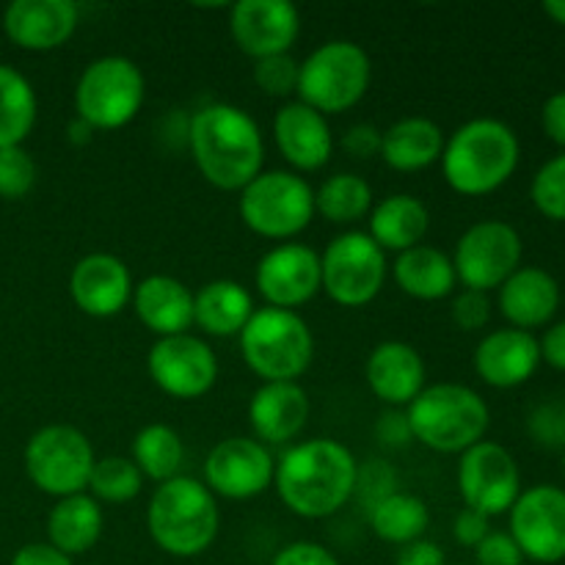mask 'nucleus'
Masks as SVG:
<instances>
[{
	"mask_svg": "<svg viewBox=\"0 0 565 565\" xmlns=\"http://www.w3.org/2000/svg\"><path fill=\"white\" fill-rule=\"evenodd\" d=\"M356 458L334 439H309L281 452L274 486L287 511L301 519H326L353 500Z\"/></svg>",
	"mask_w": 565,
	"mask_h": 565,
	"instance_id": "f257e3e1",
	"label": "nucleus"
},
{
	"mask_svg": "<svg viewBox=\"0 0 565 565\" xmlns=\"http://www.w3.org/2000/svg\"><path fill=\"white\" fill-rule=\"evenodd\" d=\"M188 141L199 174L218 191H243L263 174V132L237 105L210 103L199 108L188 127Z\"/></svg>",
	"mask_w": 565,
	"mask_h": 565,
	"instance_id": "f03ea898",
	"label": "nucleus"
},
{
	"mask_svg": "<svg viewBox=\"0 0 565 565\" xmlns=\"http://www.w3.org/2000/svg\"><path fill=\"white\" fill-rule=\"evenodd\" d=\"M522 147L513 132L500 119H472L458 127L445 141L441 152V174L447 185L461 196H486L505 185L519 169Z\"/></svg>",
	"mask_w": 565,
	"mask_h": 565,
	"instance_id": "7ed1b4c3",
	"label": "nucleus"
},
{
	"mask_svg": "<svg viewBox=\"0 0 565 565\" xmlns=\"http://www.w3.org/2000/svg\"><path fill=\"white\" fill-rule=\"evenodd\" d=\"M218 502L204 483L171 478L154 489L147 527L154 544L171 557H199L218 539Z\"/></svg>",
	"mask_w": 565,
	"mask_h": 565,
	"instance_id": "20e7f679",
	"label": "nucleus"
},
{
	"mask_svg": "<svg viewBox=\"0 0 565 565\" xmlns=\"http://www.w3.org/2000/svg\"><path fill=\"white\" fill-rule=\"evenodd\" d=\"M406 417L419 445L445 456H456L483 441L491 414L478 392L445 381V384L425 386L408 406Z\"/></svg>",
	"mask_w": 565,
	"mask_h": 565,
	"instance_id": "39448f33",
	"label": "nucleus"
},
{
	"mask_svg": "<svg viewBox=\"0 0 565 565\" xmlns=\"http://www.w3.org/2000/svg\"><path fill=\"white\" fill-rule=\"evenodd\" d=\"M241 353L265 384L298 381L312 364L315 337L298 312L263 307L241 331Z\"/></svg>",
	"mask_w": 565,
	"mask_h": 565,
	"instance_id": "423d86ee",
	"label": "nucleus"
},
{
	"mask_svg": "<svg viewBox=\"0 0 565 565\" xmlns=\"http://www.w3.org/2000/svg\"><path fill=\"white\" fill-rule=\"evenodd\" d=\"M373 64L362 44L334 39L320 44L298 66V103L318 114L334 116L351 110L367 94Z\"/></svg>",
	"mask_w": 565,
	"mask_h": 565,
	"instance_id": "0eeeda50",
	"label": "nucleus"
},
{
	"mask_svg": "<svg viewBox=\"0 0 565 565\" xmlns=\"http://www.w3.org/2000/svg\"><path fill=\"white\" fill-rule=\"evenodd\" d=\"M147 97V81L136 61L103 55L77 77L75 114L92 130H119L130 125Z\"/></svg>",
	"mask_w": 565,
	"mask_h": 565,
	"instance_id": "6e6552de",
	"label": "nucleus"
},
{
	"mask_svg": "<svg viewBox=\"0 0 565 565\" xmlns=\"http://www.w3.org/2000/svg\"><path fill=\"white\" fill-rule=\"evenodd\" d=\"M241 218L254 235L290 241L315 218V191L292 171H263L241 191Z\"/></svg>",
	"mask_w": 565,
	"mask_h": 565,
	"instance_id": "1a4fd4ad",
	"label": "nucleus"
},
{
	"mask_svg": "<svg viewBox=\"0 0 565 565\" xmlns=\"http://www.w3.org/2000/svg\"><path fill=\"white\" fill-rule=\"evenodd\" d=\"M386 252L367 232H342L320 257V290L345 309L367 307L386 281Z\"/></svg>",
	"mask_w": 565,
	"mask_h": 565,
	"instance_id": "9d476101",
	"label": "nucleus"
},
{
	"mask_svg": "<svg viewBox=\"0 0 565 565\" xmlns=\"http://www.w3.org/2000/svg\"><path fill=\"white\" fill-rule=\"evenodd\" d=\"M92 441L72 425H47L25 447V472L39 491L50 497H75L88 489L94 469Z\"/></svg>",
	"mask_w": 565,
	"mask_h": 565,
	"instance_id": "9b49d317",
	"label": "nucleus"
},
{
	"mask_svg": "<svg viewBox=\"0 0 565 565\" xmlns=\"http://www.w3.org/2000/svg\"><path fill=\"white\" fill-rule=\"evenodd\" d=\"M522 235L505 221H478L458 241L452 268L463 290H500L522 268Z\"/></svg>",
	"mask_w": 565,
	"mask_h": 565,
	"instance_id": "f8f14e48",
	"label": "nucleus"
},
{
	"mask_svg": "<svg viewBox=\"0 0 565 565\" xmlns=\"http://www.w3.org/2000/svg\"><path fill=\"white\" fill-rule=\"evenodd\" d=\"M458 491L469 511H478L489 519L508 513L522 494L516 458L497 441H478L461 452Z\"/></svg>",
	"mask_w": 565,
	"mask_h": 565,
	"instance_id": "ddd939ff",
	"label": "nucleus"
},
{
	"mask_svg": "<svg viewBox=\"0 0 565 565\" xmlns=\"http://www.w3.org/2000/svg\"><path fill=\"white\" fill-rule=\"evenodd\" d=\"M147 370L160 392L174 401H196L215 386L218 359L213 348L193 334L163 337L149 348Z\"/></svg>",
	"mask_w": 565,
	"mask_h": 565,
	"instance_id": "4468645a",
	"label": "nucleus"
},
{
	"mask_svg": "<svg viewBox=\"0 0 565 565\" xmlns=\"http://www.w3.org/2000/svg\"><path fill=\"white\" fill-rule=\"evenodd\" d=\"M511 539L527 561L555 565L565 561V491L533 486L522 491L511 511Z\"/></svg>",
	"mask_w": 565,
	"mask_h": 565,
	"instance_id": "2eb2a0df",
	"label": "nucleus"
},
{
	"mask_svg": "<svg viewBox=\"0 0 565 565\" xmlns=\"http://www.w3.org/2000/svg\"><path fill=\"white\" fill-rule=\"evenodd\" d=\"M276 461L268 447L248 436L218 441L204 461V486L226 500H252L274 483Z\"/></svg>",
	"mask_w": 565,
	"mask_h": 565,
	"instance_id": "dca6fc26",
	"label": "nucleus"
},
{
	"mask_svg": "<svg viewBox=\"0 0 565 565\" xmlns=\"http://www.w3.org/2000/svg\"><path fill=\"white\" fill-rule=\"evenodd\" d=\"M254 281L268 307L296 312L298 307L312 301L323 287L320 254L303 243H279L259 259Z\"/></svg>",
	"mask_w": 565,
	"mask_h": 565,
	"instance_id": "f3484780",
	"label": "nucleus"
},
{
	"mask_svg": "<svg viewBox=\"0 0 565 565\" xmlns=\"http://www.w3.org/2000/svg\"><path fill=\"white\" fill-rule=\"evenodd\" d=\"M230 33L254 61L285 55L301 33V14L290 0H241L230 6Z\"/></svg>",
	"mask_w": 565,
	"mask_h": 565,
	"instance_id": "a211bd4d",
	"label": "nucleus"
},
{
	"mask_svg": "<svg viewBox=\"0 0 565 565\" xmlns=\"http://www.w3.org/2000/svg\"><path fill=\"white\" fill-rule=\"evenodd\" d=\"M132 290L130 268L114 254H86L72 268V301L88 318H116L132 301Z\"/></svg>",
	"mask_w": 565,
	"mask_h": 565,
	"instance_id": "6ab92c4d",
	"label": "nucleus"
},
{
	"mask_svg": "<svg viewBox=\"0 0 565 565\" xmlns=\"http://www.w3.org/2000/svg\"><path fill=\"white\" fill-rule=\"evenodd\" d=\"M81 9L72 0H14L3 11V31L17 47L47 53L75 33Z\"/></svg>",
	"mask_w": 565,
	"mask_h": 565,
	"instance_id": "aec40b11",
	"label": "nucleus"
},
{
	"mask_svg": "<svg viewBox=\"0 0 565 565\" xmlns=\"http://www.w3.org/2000/svg\"><path fill=\"white\" fill-rule=\"evenodd\" d=\"M541 364V348L530 331H491L475 348V373L494 390L527 384Z\"/></svg>",
	"mask_w": 565,
	"mask_h": 565,
	"instance_id": "412c9836",
	"label": "nucleus"
},
{
	"mask_svg": "<svg viewBox=\"0 0 565 565\" xmlns=\"http://www.w3.org/2000/svg\"><path fill=\"white\" fill-rule=\"evenodd\" d=\"M274 138L279 152L298 171L323 169L334 152L329 119L303 103H287L274 116Z\"/></svg>",
	"mask_w": 565,
	"mask_h": 565,
	"instance_id": "4be33fe9",
	"label": "nucleus"
},
{
	"mask_svg": "<svg viewBox=\"0 0 565 565\" xmlns=\"http://www.w3.org/2000/svg\"><path fill=\"white\" fill-rule=\"evenodd\" d=\"M309 419V397L298 381L263 384L248 403V423L263 445H290Z\"/></svg>",
	"mask_w": 565,
	"mask_h": 565,
	"instance_id": "5701e85b",
	"label": "nucleus"
},
{
	"mask_svg": "<svg viewBox=\"0 0 565 565\" xmlns=\"http://www.w3.org/2000/svg\"><path fill=\"white\" fill-rule=\"evenodd\" d=\"M364 379L373 395L386 406H412L414 397L425 390V362L408 342L386 340L370 353Z\"/></svg>",
	"mask_w": 565,
	"mask_h": 565,
	"instance_id": "b1692460",
	"label": "nucleus"
},
{
	"mask_svg": "<svg viewBox=\"0 0 565 565\" xmlns=\"http://www.w3.org/2000/svg\"><path fill=\"white\" fill-rule=\"evenodd\" d=\"M557 307H561V285L544 268H519L500 287V312L511 329H541L555 318Z\"/></svg>",
	"mask_w": 565,
	"mask_h": 565,
	"instance_id": "393cba45",
	"label": "nucleus"
},
{
	"mask_svg": "<svg viewBox=\"0 0 565 565\" xmlns=\"http://www.w3.org/2000/svg\"><path fill=\"white\" fill-rule=\"evenodd\" d=\"M132 309L158 340L188 334L193 326V292L174 276H147L132 290Z\"/></svg>",
	"mask_w": 565,
	"mask_h": 565,
	"instance_id": "a878e982",
	"label": "nucleus"
},
{
	"mask_svg": "<svg viewBox=\"0 0 565 565\" xmlns=\"http://www.w3.org/2000/svg\"><path fill=\"white\" fill-rule=\"evenodd\" d=\"M445 132L425 116H406L381 130V160L395 171H423L441 160Z\"/></svg>",
	"mask_w": 565,
	"mask_h": 565,
	"instance_id": "bb28decb",
	"label": "nucleus"
},
{
	"mask_svg": "<svg viewBox=\"0 0 565 565\" xmlns=\"http://www.w3.org/2000/svg\"><path fill=\"white\" fill-rule=\"evenodd\" d=\"M428 226L430 213L423 199L412 196V193H392V196L373 204V210H370L367 235L384 252L403 254L414 246H423V237L428 235Z\"/></svg>",
	"mask_w": 565,
	"mask_h": 565,
	"instance_id": "cd10ccee",
	"label": "nucleus"
},
{
	"mask_svg": "<svg viewBox=\"0 0 565 565\" xmlns=\"http://www.w3.org/2000/svg\"><path fill=\"white\" fill-rule=\"evenodd\" d=\"M254 309L252 292L232 279L207 281L193 296V323L210 337H241L246 323L252 320Z\"/></svg>",
	"mask_w": 565,
	"mask_h": 565,
	"instance_id": "c85d7f7f",
	"label": "nucleus"
},
{
	"mask_svg": "<svg viewBox=\"0 0 565 565\" xmlns=\"http://www.w3.org/2000/svg\"><path fill=\"white\" fill-rule=\"evenodd\" d=\"M105 516L103 508L94 497L75 494L55 502L47 516V539L50 546L64 552L66 557L86 555L103 539Z\"/></svg>",
	"mask_w": 565,
	"mask_h": 565,
	"instance_id": "c756f323",
	"label": "nucleus"
},
{
	"mask_svg": "<svg viewBox=\"0 0 565 565\" xmlns=\"http://www.w3.org/2000/svg\"><path fill=\"white\" fill-rule=\"evenodd\" d=\"M392 276L397 287L417 301H441L452 296L458 285L452 259L434 246H414L397 254Z\"/></svg>",
	"mask_w": 565,
	"mask_h": 565,
	"instance_id": "7c9ffc66",
	"label": "nucleus"
},
{
	"mask_svg": "<svg viewBox=\"0 0 565 565\" xmlns=\"http://www.w3.org/2000/svg\"><path fill=\"white\" fill-rule=\"evenodd\" d=\"M36 114L39 99L28 77L0 64V149L22 147L36 125Z\"/></svg>",
	"mask_w": 565,
	"mask_h": 565,
	"instance_id": "2f4dec72",
	"label": "nucleus"
},
{
	"mask_svg": "<svg viewBox=\"0 0 565 565\" xmlns=\"http://www.w3.org/2000/svg\"><path fill=\"white\" fill-rule=\"evenodd\" d=\"M370 527L386 544L406 546L419 541L430 524L428 505L408 491H395L367 513Z\"/></svg>",
	"mask_w": 565,
	"mask_h": 565,
	"instance_id": "473e14b6",
	"label": "nucleus"
},
{
	"mask_svg": "<svg viewBox=\"0 0 565 565\" xmlns=\"http://www.w3.org/2000/svg\"><path fill=\"white\" fill-rule=\"evenodd\" d=\"M182 458H185V447H182L180 434L169 425H147L132 439V463L143 478L154 480V483L177 478Z\"/></svg>",
	"mask_w": 565,
	"mask_h": 565,
	"instance_id": "72a5a7b5",
	"label": "nucleus"
},
{
	"mask_svg": "<svg viewBox=\"0 0 565 565\" xmlns=\"http://www.w3.org/2000/svg\"><path fill=\"white\" fill-rule=\"evenodd\" d=\"M373 210V188L359 174H334L315 191V213L337 226L362 221Z\"/></svg>",
	"mask_w": 565,
	"mask_h": 565,
	"instance_id": "f704fd0d",
	"label": "nucleus"
},
{
	"mask_svg": "<svg viewBox=\"0 0 565 565\" xmlns=\"http://www.w3.org/2000/svg\"><path fill=\"white\" fill-rule=\"evenodd\" d=\"M143 489V475L138 472L136 463L130 458L108 456L94 461L92 478H88V491L97 502H130L141 494Z\"/></svg>",
	"mask_w": 565,
	"mask_h": 565,
	"instance_id": "c9c22d12",
	"label": "nucleus"
},
{
	"mask_svg": "<svg viewBox=\"0 0 565 565\" xmlns=\"http://www.w3.org/2000/svg\"><path fill=\"white\" fill-rule=\"evenodd\" d=\"M530 199L541 215L552 221H565V152L541 166L530 185Z\"/></svg>",
	"mask_w": 565,
	"mask_h": 565,
	"instance_id": "e433bc0d",
	"label": "nucleus"
},
{
	"mask_svg": "<svg viewBox=\"0 0 565 565\" xmlns=\"http://www.w3.org/2000/svg\"><path fill=\"white\" fill-rule=\"evenodd\" d=\"M36 185V163L22 147L0 149V199L17 202Z\"/></svg>",
	"mask_w": 565,
	"mask_h": 565,
	"instance_id": "4c0bfd02",
	"label": "nucleus"
},
{
	"mask_svg": "<svg viewBox=\"0 0 565 565\" xmlns=\"http://www.w3.org/2000/svg\"><path fill=\"white\" fill-rule=\"evenodd\" d=\"M397 489V472L392 463L373 458L367 463H359L356 467V486H353V497H356L359 505L364 508V513L373 511L381 500H386L390 494H395Z\"/></svg>",
	"mask_w": 565,
	"mask_h": 565,
	"instance_id": "58836bf2",
	"label": "nucleus"
},
{
	"mask_svg": "<svg viewBox=\"0 0 565 565\" xmlns=\"http://www.w3.org/2000/svg\"><path fill=\"white\" fill-rule=\"evenodd\" d=\"M298 61L290 53L259 58L254 64V83L270 97H290L298 88Z\"/></svg>",
	"mask_w": 565,
	"mask_h": 565,
	"instance_id": "ea45409f",
	"label": "nucleus"
},
{
	"mask_svg": "<svg viewBox=\"0 0 565 565\" xmlns=\"http://www.w3.org/2000/svg\"><path fill=\"white\" fill-rule=\"evenodd\" d=\"M527 430L541 447L546 450H557V447H565V403L550 401L541 403L530 412Z\"/></svg>",
	"mask_w": 565,
	"mask_h": 565,
	"instance_id": "a19ab883",
	"label": "nucleus"
},
{
	"mask_svg": "<svg viewBox=\"0 0 565 565\" xmlns=\"http://www.w3.org/2000/svg\"><path fill=\"white\" fill-rule=\"evenodd\" d=\"M452 323L461 331H480L491 318V301L489 292L478 290H461L452 298Z\"/></svg>",
	"mask_w": 565,
	"mask_h": 565,
	"instance_id": "79ce46f5",
	"label": "nucleus"
},
{
	"mask_svg": "<svg viewBox=\"0 0 565 565\" xmlns=\"http://www.w3.org/2000/svg\"><path fill=\"white\" fill-rule=\"evenodd\" d=\"M475 565H524V555L511 533H489L475 550Z\"/></svg>",
	"mask_w": 565,
	"mask_h": 565,
	"instance_id": "37998d69",
	"label": "nucleus"
},
{
	"mask_svg": "<svg viewBox=\"0 0 565 565\" xmlns=\"http://www.w3.org/2000/svg\"><path fill=\"white\" fill-rule=\"evenodd\" d=\"M270 565H340V561L323 544H315V541H292V544L281 546L276 552Z\"/></svg>",
	"mask_w": 565,
	"mask_h": 565,
	"instance_id": "c03bdc74",
	"label": "nucleus"
},
{
	"mask_svg": "<svg viewBox=\"0 0 565 565\" xmlns=\"http://www.w3.org/2000/svg\"><path fill=\"white\" fill-rule=\"evenodd\" d=\"M375 439L384 447H392V450H401L408 441H414L406 412H401V408H386L379 417V423H375Z\"/></svg>",
	"mask_w": 565,
	"mask_h": 565,
	"instance_id": "a18cd8bd",
	"label": "nucleus"
},
{
	"mask_svg": "<svg viewBox=\"0 0 565 565\" xmlns=\"http://www.w3.org/2000/svg\"><path fill=\"white\" fill-rule=\"evenodd\" d=\"M342 147L356 160L375 158L381 154V130L375 125H353L342 138Z\"/></svg>",
	"mask_w": 565,
	"mask_h": 565,
	"instance_id": "49530a36",
	"label": "nucleus"
},
{
	"mask_svg": "<svg viewBox=\"0 0 565 565\" xmlns=\"http://www.w3.org/2000/svg\"><path fill=\"white\" fill-rule=\"evenodd\" d=\"M489 533V516H483V513L478 511H469V508H463L456 516V522H452V535H456L458 544L469 546V550H478L480 541Z\"/></svg>",
	"mask_w": 565,
	"mask_h": 565,
	"instance_id": "de8ad7c7",
	"label": "nucleus"
},
{
	"mask_svg": "<svg viewBox=\"0 0 565 565\" xmlns=\"http://www.w3.org/2000/svg\"><path fill=\"white\" fill-rule=\"evenodd\" d=\"M541 125H544L546 138L565 152V92L552 94L541 108Z\"/></svg>",
	"mask_w": 565,
	"mask_h": 565,
	"instance_id": "09e8293b",
	"label": "nucleus"
},
{
	"mask_svg": "<svg viewBox=\"0 0 565 565\" xmlns=\"http://www.w3.org/2000/svg\"><path fill=\"white\" fill-rule=\"evenodd\" d=\"M395 565H447V557L441 552V546H436L434 541L419 539L401 546Z\"/></svg>",
	"mask_w": 565,
	"mask_h": 565,
	"instance_id": "8fccbe9b",
	"label": "nucleus"
},
{
	"mask_svg": "<svg viewBox=\"0 0 565 565\" xmlns=\"http://www.w3.org/2000/svg\"><path fill=\"white\" fill-rule=\"evenodd\" d=\"M11 565H75L72 557L50 544H25L11 557Z\"/></svg>",
	"mask_w": 565,
	"mask_h": 565,
	"instance_id": "3c124183",
	"label": "nucleus"
},
{
	"mask_svg": "<svg viewBox=\"0 0 565 565\" xmlns=\"http://www.w3.org/2000/svg\"><path fill=\"white\" fill-rule=\"evenodd\" d=\"M539 348H541V362H546L550 367L565 373V320L546 329V334L539 340Z\"/></svg>",
	"mask_w": 565,
	"mask_h": 565,
	"instance_id": "603ef678",
	"label": "nucleus"
},
{
	"mask_svg": "<svg viewBox=\"0 0 565 565\" xmlns=\"http://www.w3.org/2000/svg\"><path fill=\"white\" fill-rule=\"evenodd\" d=\"M544 14L550 17L552 22H557V25L565 28V0H546Z\"/></svg>",
	"mask_w": 565,
	"mask_h": 565,
	"instance_id": "864d4df0",
	"label": "nucleus"
},
{
	"mask_svg": "<svg viewBox=\"0 0 565 565\" xmlns=\"http://www.w3.org/2000/svg\"><path fill=\"white\" fill-rule=\"evenodd\" d=\"M563 469H565V447H563Z\"/></svg>",
	"mask_w": 565,
	"mask_h": 565,
	"instance_id": "5fc2aeb1",
	"label": "nucleus"
}]
</instances>
